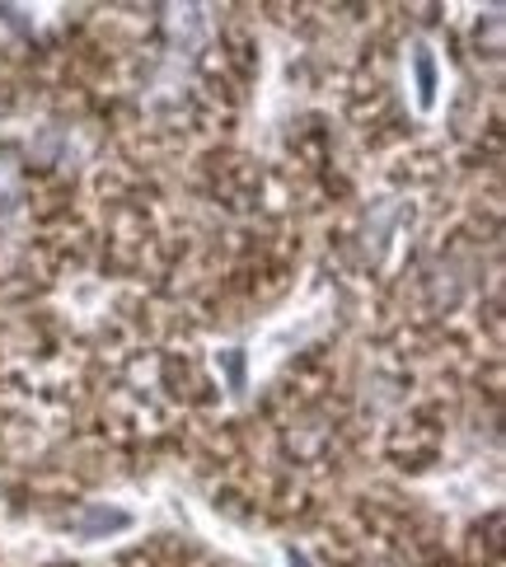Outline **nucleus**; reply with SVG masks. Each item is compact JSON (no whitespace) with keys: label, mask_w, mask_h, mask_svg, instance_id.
I'll return each instance as SVG.
<instances>
[{"label":"nucleus","mask_w":506,"mask_h":567,"mask_svg":"<svg viewBox=\"0 0 506 567\" xmlns=\"http://www.w3.org/2000/svg\"><path fill=\"white\" fill-rule=\"evenodd\" d=\"M136 525V516L127 512V506H113V502H90L85 512H75L71 516V525L66 530L75 535V539H113V535H127Z\"/></svg>","instance_id":"obj_1"},{"label":"nucleus","mask_w":506,"mask_h":567,"mask_svg":"<svg viewBox=\"0 0 506 567\" xmlns=\"http://www.w3.org/2000/svg\"><path fill=\"white\" fill-rule=\"evenodd\" d=\"M409 75H413V99L422 113L436 109V90H441V66H436V52L427 43H413L409 48Z\"/></svg>","instance_id":"obj_2"},{"label":"nucleus","mask_w":506,"mask_h":567,"mask_svg":"<svg viewBox=\"0 0 506 567\" xmlns=\"http://www.w3.org/2000/svg\"><path fill=\"white\" fill-rule=\"evenodd\" d=\"M19 212H24V184H19V169L10 155H0V230L14 226Z\"/></svg>","instance_id":"obj_3"},{"label":"nucleus","mask_w":506,"mask_h":567,"mask_svg":"<svg viewBox=\"0 0 506 567\" xmlns=\"http://www.w3.org/2000/svg\"><path fill=\"white\" fill-rule=\"evenodd\" d=\"M216 367L226 371L230 394H245V384H249V361H245V352H239V348H226V352L216 357Z\"/></svg>","instance_id":"obj_4"},{"label":"nucleus","mask_w":506,"mask_h":567,"mask_svg":"<svg viewBox=\"0 0 506 567\" xmlns=\"http://www.w3.org/2000/svg\"><path fill=\"white\" fill-rule=\"evenodd\" d=\"M281 558H287V567H314L306 549H287V554H281Z\"/></svg>","instance_id":"obj_5"}]
</instances>
